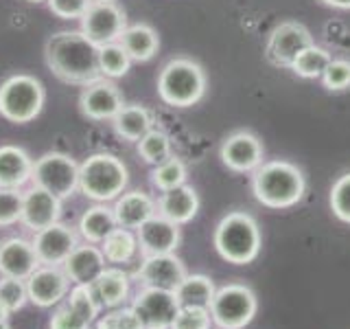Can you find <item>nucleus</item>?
<instances>
[{
	"label": "nucleus",
	"mask_w": 350,
	"mask_h": 329,
	"mask_svg": "<svg viewBox=\"0 0 350 329\" xmlns=\"http://www.w3.org/2000/svg\"><path fill=\"white\" fill-rule=\"evenodd\" d=\"M44 60L57 80L72 86H88L101 80L98 47L81 31H57L44 44Z\"/></svg>",
	"instance_id": "nucleus-1"
},
{
	"label": "nucleus",
	"mask_w": 350,
	"mask_h": 329,
	"mask_svg": "<svg viewBox=\"0 0 350 329\" xmlns=\"http://www.w3.org/2000/svg\"><path fill=\"white\" fill-rule=\"evenodd\" d=\"M252 193L267 208H291L306 193V178L298 164L289 160H265L252 171Z\"/></svg>",
	"instance_id": "nucleus-2"
},
{
	"label": "nucleus",
	"mask_w": 350,
	"mask_h": 329,
	"mask_svg": "<svg viewBox=\"0 0 350 329\" xmlns=\"http://www.w3.org/2000/svg\"><path fill=\"white\" fill-rule=\"evenodd\" d=\"M213 244L217 255L232 266H247L260 255L262 233L254 217L245 211H232L219 219Z\"/></svg>",
	"instance_id": "nucleus-3"
},
{
	"label": "nucleus",
	"mask_w": 350,
	"mask_h": 329,
	"mask_svg": "<svg viewBox=\"0 0 350 329\" xmlns=\"http://www.w3.org/2000/svg\"><path fill=\"white\" fill-rule=\"evenodd\" d=\"M208 90V77L202 64L191 58H173L158 75V97L171 108H193Z\"/></svg>",
	"instance_id": "nucleus-4"
},
{
	"label": "nucleus",
	"mask_w": 350,
	"mask_h": 329,
	"mask_svg": "<svg viewBox=\"0 0 350 329\" xmlns=\"http://www.w3.org/2000/svg\"><path fill=\"white\" fill-rule=\"evenodd\" d=\"M129 182L127 164L114 154L98 151L79 164V191L94 202H114Z\"/></svg>",
	"instance_id": "nucleus-5"
},
{
	"label": "nucleus",
	"mask_w": 350,
	"mask_h": 329,
	"mask_svg": "<svg viewBox=\"0 0 350 329\" xmlns=\"http://www.w3.org/2000/svg\"><path fill=\"white\" fill-rule=\"evenodd\" d=\"M44 84L29 73H16L0 84V117L25 125L36 121L44 110Z\"/></svg>",
	"instance_id": "nucleus-6"
},
{
	"label": "nucleus",
	"mask_w": 350,
	"mask_h": 329,
	"mask_svg": "<svg viewBox=\"0 0 350 329\" xmlns=\"http://www.w3.org/2000/svg\"><path fill=\"white\" fill-rule=\"evenodd\" d=\"M208 310L219 329H245L258 312V299L250 285L228 283L217 288Z\"/></svg>",
	"instance_id": "nucleus-7"
},
{
	"label": "nucleus",
	"mask_w": 350,
	"mask_h": 329,
	"mask_svg": "<svg viewBox=\"0 0 350 329\" xmlns=\"http://www.w3.org/2000/svg\"><path fill=\"white\" fill-rule=\"evenodd\" d=\"M31 182L66 200L79 189V162L70 154L46 151L33 162Z\"/></svg>",
	"instance_id": "nucleus-8"
},
{
	"label": "nucleus",
	"mask_w": 350,
	"mask_h": 329,
	"mask_svg": "<svg viewBox=\"0 0 350 329\" xmlns=\"http://www.w3.org/2000/svg\"><path fill=\"white\" fill-rule=\"evenodd\" d=\"M125 27L127 16L116 0H92V5L81 18V33L96 47L118 42Z\"/></svg>",
	"instance_id": "nucleus-9"
},
{
	"label": "nucleus",
	"mask_w": 350,
	"mask_h": 329,
	"mask_svg": "<svg viewBox=\"0 0 350 329\" xmlns=\"http://www.w3.org/2000/svg\"><path fill=\"white\" fill-rule=\"evenodd\" d=\"M311 44H315L311 31L302 22L287 20L271 29L265 44V58L278 69H291L293 60Z\"/></svg>",
	"instance_id": "nucleus-10"
},
{
	"label": "nucleus",
	"mask_w": 350,
	"mask_h": 329,
	"mask_svg": "<svg viewBox=\"0 0 350 329\" xmlns=\"http://www.w3.org/2000/svg\"><path fill=\"white\" fill-rule=\"evenodd\" d=\"M219 158L230 171L252 173L265 162V147L254 132L237 130L224 138L221 147H219Z\"/></svg>",
	"instance_id": "nucleus-11"
},
{
	"label": "nucleus",
	"mask_w": 350,
	"mask_h": 329,
	"mask_svg": "<svg viewBox=\"0 0 350 329\" xmlns=\"http://www.w3.org/2000/svg\"><path fill=\"white\" fill-rule=\"evenodd\" d=\"M131 307L136 310L145 329H171V323L175 314H178L180 303L175 299L173 290L140 285L134 301H131Z\"/></svg>",
	"instance_id": "nucleus-12"
},
{
	"label": "nucleus",
	"mask_w": 350,
	"mask_h": 329,
	"mask_svg": "<svg viewBox=\"0 0 350 329\" xmlns=\"http://www.w3.org/2000/svg\"><path fill=\"white\" fill-rule=\"evenodd\" d=\"M31 244L42 266H64L70 252L79 246V233L62 222H55L33 233Z\"/></svg>",
	"instance_id": "nucleus-13"
},
{
	"label": "nucleus",
	"mask_w": 350,
	"mask_h": 329,
	"mask_svg": "<svg viewBox=\"0 0 350 329\" xmlns=\"http://www.w3.org/2000/svg\"><path fill=\"white\" fill-rule=\"evenodd\" d=\"M123 106L125 99L120 95L118 86L105 77L83 86L79 95V110L90 121H112Z\"/></svg>",
	"instance_id": "nucleus-14"
},
{
	"label": "nucleus",
	"mask_w": 350,
	"mask_h": 329,
	"mask_svg": "<svg viewBox=\"0 0 350 329\" xmlns=\"http://www.w3.org/2000/svg\"><path fill=\"white\" fill-rule=\"evenodd\" d=\"M25 283L29 301L36 307H42V310L59 305L68 296L72 285L62 266H40Z\"/></svg>",
	"instance_id": "nucleus-15"
},
{
	"label": "nucleus",
	"mask_w": 350,
	"mask_h": 329,
	"mask_svg": "<svg viewBox=\"0 0 350 329\" xmlns=\"http://www.w3.org/2000/svg\"><path fill=\"white\" fill-rule=\"evenodd\" d=\"M186 274L189 272H186L184 261L175 252H164V255L142 257L134 277L140 281V285H147V288L175 290Z\"/></svg>",
	"instance_id": "nucleus-16"
},
{
	"label": "nucleus",
	"mask_w": 350,
	"mask_h": 329,
	"mask_svg": "<svg viewBox=\"0 0 350 329\" xmlns=\"http://www.w3.org/2000/svg\"><path fill=\"white\" fill-rule=\"evenodd\" d=\"M138 252L142 257L147 255H164V252H175L182 241L180 224L171 222L164 215L156 213L149 217L145 224L136 228Z\"/></svg>",
	"instance_id": "nucleus-17"
},
{
	"label": "nucleus",
	"mask_w": 350,
	"mask_h": 329,
	"mask_svg": "<svg viewBox=\"0 0 350 329\" xmlns=\"http://www.w3.org/2000/svg\"><path fill=\"white\" fill-rule=\"evenodd\" d=\"M42 266L36 248L25 237H9L0 241V277L27 281Z\"/></svg>",
	"instance_id": "nucleus-18"
},
{
	"label": "nucleus",
	"mask_w": 350,
	"mask_h": 329,
	"mask_svg": "<svg viewBox=\"0 0 350 329\" xmlns=\"http://www.w3.org/2000/svg\"><path fill=\"white\" fill-rule=\"evenodd\" d=\"M62 217V200L57 195L49 193L46 189L33 184L29 191H25V200H22V219L29 230L38 233V230L46 228Z\"/></svg>",
	"instance_id": "nucleus-19"
},
{
	"label": "nucleus",
	"mask_w": 350,
	"mask_h": 329,
	"mask_svg": "<svg viewBox=\"0 0 350 329\" xmlns=\"http://www.w3.org/2000/svg\"><path fill=\"white\" fill-rule=\"evenodd\" d=\"M107 266L105 255L98 244H79L72 252L70 257L64 261V272L66 277L70 279V283H92L98 274H101Z\"/></svg>",
	"instance_id": "nucleus-20"
},
{
	"label": "nucleus",
	"mask_w": 350,
	"mask_h": 329,
	"mask_svg": "<svg viewBox=\"0 0 350 329\" xmlns=\"http://www.w3.org/2000/svg\"><path fill=\"white\" fill-rule=\"evenodd\" d=\"M112 211H114L118 226L136 230L140 224H145L149 217L158 213V202L153 200L149 193L134 189V191L120 193L114 200Z\"/></svg>",
	"instance_id": "nucleus-21"
},
{
	"label": "nucleus",
	"mask_w": 350,
	"mask_h": 329,
	"mask_svg": "<svg viewBox=\"0 0 350 329\" xmlns=\"http://www.w3.org/2000/svg\"><path fill=\"white\" fill-rule=\"evenodd\" d=\"M158 213L175 224H189L200 213V195L191 184L175 186L158 197Z\"/></svg>",
	"instance_id": "nucleus-22"
},
{
	"label": "nucleus",
	"mask_w": 350,
	"mask_h": 329,
	"mask_svg": "<svg viewBox=\"0 0 350 329\" xmlns=\"http://www.w3.org/2000/svg\"><path fill=\"white\" fill-rule=\"evenodd\" d=\"M33 160L25 147L0 145V186L3 189H22L31 182Z\"/></svg>",
	"instance_id": "nucleus-23"
},
{
	"label": "nucleus",
	"mask_w": 350,
	"mask_h": 329,
	"mask_svg": "<svg viewBox=\"0 0 350 329\" xmlns=\"http://www.w3.org/2000/svg\"><path fill=\"white\" fill-rule=\"evenodd\" d=\"M129 283L131 277L123 268L105 266V270L92 281V288L98 303L107 307V310H112V307L125 305V301L129 299Z\"/></svg>",
	"instance_id": "nucleus-24"
},
{
	"label": "nucleus",
	"mask_w": 350,
	"mask_h": 329,
	"mask_svg": "<svg viewBox=\"0 0 350 329\" xmlns=\"http://www.w3.org/2000/svg\"><path fill=\"white\" fill-rule=\"evenodd\" d=\"M120 47L127 51L131 62H149L151 58H156V53L160 49V36L147 22H134L127 25L123 36L118 38Z\"/></svg>",
	"instance_id": "nucleus-25"
},
{
	"label": "nucleus",
	"mask_w": 350,
	"mask_h": 329,
	"mask_svg": "<svg viewBox=\"0 0 350 329\" xmlns=\"http://www.w3.org/2000/svg\"><path fill=\"white\" fill-rule=\"evenodd\" d=\"M114 132L129 143H138L142 136L156 127V119H153V112L149 108L140 106V103H131V106H123L120 112L112 119Z\"/></svg>",
	"instance_id": "nucleus-26"
},
{
	"label": "nucleus",
	"mask_w": 350,
	"mask_h": 329,
	"mask_svg": "<svg viewBox=\"0 0 350 329\" xmlns=\"http://www.w3.org/2000/svg\"><path fill=\"white\" fill-rule=\"evenodd\" d=\"M116 226L118 224H116L112 208L103 202H96L94 206L85 208L83 215L79 217L77 233H79L85 241H90V244H101Z\"/></svg>",
	"instance_id": "nucleus-27"
},
{
	"label": "nucleus",
	"mask_w": 350,
	"mask_h": 329,
	"mask_svg": "<svg viewBox=\"0 0 350 329\" xmlns=\"http://www.w3.org/2000/svg\"><path fill=\"white\" fill-rule=\"evenodd\" d=\"M98 246H101L107 263H114V266H120V263H129L131 259L136 257V252H138L136 230L116 226Z\"/></svg>",
	"instance_id": "nucleus-28"
},
{
	"label": "nucleus",
	"mask_w": 350,
	"mask_h": 329,
	"mask_svg": "<svg viewBox=\"0 0 350 329\" xmlns=\"http://www.w3.org/2000/svg\"><path fill=\"white\" fill-rule=\"evenodd\" d=\"M175 299L180 305H195V307H211V301L217 292L215 283L206 274H186L178 288L173 290Z\"/></svg>",
	"instance_id": "nucleus-29"
},
{
	"label": "nucleus",
	"mask_w": 350,
	"mask_h": 329,
	"mask_svg": "<svg viewBox=\"0 0 350 329\" xmlns=\"http://www.w3.org/2000/svg\"><path fill=\"white\" fill-rule=\"evenodd\" d=\"M186 178H189V169H186L184 160L178 156H169L160 164H153V169L149 173V180L153 184V189H158L160 193L186 184Z\"/></svg>",
	"instance_id": "nucleus-30"
},
{
	"label": "nucleus",
	"mask_w": 350,
	"mask_h": 329,
	"mask_svg": "<svg viewBox=\"0 0 350 329\" xmlns=\"http://www.w3.org/2000/svg\"><path fill=\"white\" fill-rule=\"evenodd\" d=\"M333 55L328 53L324 47H317V44H311L309 49H304L298 58L291 64V73L302 77V80H322V75L326 71V66L331 64Z\"/></svg>",
	"instance_id": "nucleus-31"
},
{
	"label": "nucleus",
	"mask_w": 350,
	"mask_h": 329,
	"mask_svg": "<svg viewBox=\"0 0 350 329\" xmlns=\"http://www.w3.org/2000/svg\"><path fill=\"white\" fill-rule=\"evenodd\" d=\"M131 69V58L120 47V42H109L98 47V71L105 80H118L125 77Z\"/></svg>",
	"instance_id": "nucleus-32"
},
{
	"label": "nucleus",
	"mask_w": 350,
	"mask_h": 329,
	"mask_svg": "<svg viewBox=\"0 0 350 329\" xmlns=\"http://www.w3.org/2000/svg\"><path fill=\"white\" fill-rule=\"evenodd\" d=\"M136 151L145 162L160 164L162 160L173 156L171 154V136L164 130L153 127L151 132H147V134L136 143Z\"/></svg>",
	"instance_id": "nucleus-33"
},
{
	"label": "nucleus",
	"mask_w": 350,
	"mask_h": 329,
	"mask_svg": "<svg viewBox=\"0 0 350 329\" xmlns=\"http://www.w3.org/2000/svg\"><path fill=\"white\" fill-rule=\"evenodd\" d=\"M328 204H331V211L339 222L350 224V171L342 173L333 182L331 193H328Z\"/></svg>",
	"instance_id": "nucleus-34"
},
{
	"label": "nucleus",
	"mask_w": 350,
	"mask_h": 329,
	"mask_svg": "<svg viewBox=\"0 0 350 329\" xmlns=\"http://www.w3.org/2000/svg\"><path fill=\"white\" fill-rule=\"evenodd\" d=\"M94 329H145V325H142L134 307L120 305V307H112L105 316L98 318Z\"/></svg>",
	"instance_id": "nucleus-35"
},
{
	"label": "nucleus",
	"mask_w": 350,
	"mask_h": 329,
	"mask_svg": "<svg viewBox=\"0 0 350 329\" xmlns=\"http://www.w3.org/2000/svg\"><path fill=\"white\" fill-rule=\"evenodd\" d=\"M213 316L208 307H195V305H180L175 314L171 329H211Z\"/></svg>",
	"instance_id": "nucleus-36"
},
{
	"label": "nucleus",
	"mask_w": 350,
	"mask_h": 329,
	"mask_svg": "<svg viewBox=\"0 0 350 329\" xmlns=\"http://www.w3.org/2000/svg\"><path fill=\"white\" fill-rule=\"evenodd\" d=\"M22 200H25V193L20 189H3L0 186V228L14 226L20 222Z\"/></svg>",
	"instance_id": "nucleus-37"
},
{
	"label": "nucleus",
	"mask_w": 350,
	"mask_h": 329,
	"mask_svg": "<svg viewBox=\"0 0 350 329\" xmlns=\"http://www.w3.org/2000/svg\"><path fill=\"white\" fill-rule=\"evenodd\" d=\"M0 301L7 305V310L14 314L20 312L22 307L29 303V294H27V283L20 279H11V277H0Z\"/></svg>",
	"instance_id": "nucleus-38"
},
{
	"label": "nucleus",
	"mask_w": 350,
	"mask_h": 329,
	"mask_svg": "<svg viewBox=\"0 0 350 329\" xmlns=\"http://www.w3.org/2000/svg\"><path fill=\"white\" fill-rule=\"evenodd\" d=\"M322 86L328 93H344L350 88V60H331L322 75Z\"/></svg>",
	"instance_id": "nucleus-39"
},
{
	"label": "nucleus",
	"mask_w": 350,
	"mask_h": 329,
	"mask_svg": "<svg viewBox=\"0 0 350 329\" xmlns=\"http://www.w3.org/2000/svg\"><path fill=\"white\" fill-rule=\"evenodd\" d=\"M90 327H92L90 318L83 316L81 312H77L75 307L66 301L53 312L49 321V329H90Z\"/></svg>",
	"instance_id": "nucleus-40"
},
{
	"label": "nucleus",
	"mask_w": 350,
	"mask_h": 329,
	"mask_svg": "<svg viewBox=\"0 0 350 329\" xmlns=\"http://www.w3.org/2000/svg\"><path fill=\"white\" fill-rule=\"evenodd\" d=\"M53 16L62 20H81L92 0H46Z\"/></svg>",
	"instance_id": "nucleus-41"
},
{
	"label": "nucleus",
	"mask_w": 350,
	"mask_h": 329,
	"mask_svg": "<svg viewBox=\"0 0 350 329\" xmlns=\"http://www.w3.org/2000/svg\"><path fill=\"white\" fill-rule=\"evenodd\" d=\"M322 3L335 9H350V0H322Z\"/></svg>",
	"instance_id": "nucleus-42"
},
{
	"label": "nucleus",
	"mask_w": 350,
	"mask_h": 329,
	"mask_svg": "<svg viewBox=\"0 0 350 329\" xmlns=\"http://www.w3.org/2000/svg\"><path fill=\"white\" fill-rule=\"evenodd\" d=\"M9 316H11V312L7 310V305L0 301V323H7L9 321Z\"/></svg>",
	"instance_id": "nucleus-43"
},
{
	"label": "nucleus",
	"mask_w": 350,
	"mask_h": 329,
	"mask_svg": "<svg viewBox=\"0 0 350 329\" xmlns=\"http://www.w3.org/2000/svg\"><path fill=\"white\" fill-rule=\"evenodd\" d=\"M0 329H11V325H9V321H7V323H0Z\"/></svg>",
	"instance_id": "nucleus-44"
},
{
	"label": "nucleus",
	"mask_w": 350,
	"mask_h": 329,
	"mask_svg": "<svg viewBox=\"0 0 350 329\" xmlns=\"http://www.w3.org/2000/svg\"><path fill=\"white\" fill-rule=\"evenodd\" d=\"M27 3H36L38 5V3H46V0H27Z\"/></svg>",
	"instance_id": "nucleus-45"
}]
</instances>
